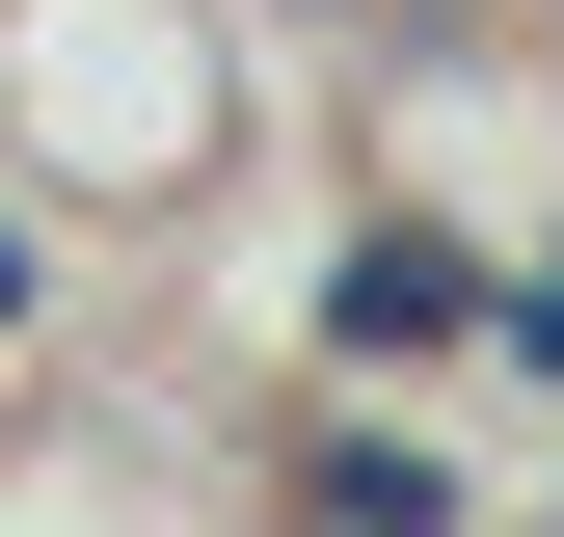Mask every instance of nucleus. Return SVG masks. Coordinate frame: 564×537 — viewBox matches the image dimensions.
I'll return each instance as SVG.
<instances>
[{"label":"nucleus","instance_id":"nucleus-2","mask_svg":"<svg viewBox=\"0 0 564 537\" xmlns=\"http://www.w3.org/2000/svg\"><path fill=\"white\" fill-rule=\"evenodd\" d=\"M511 350H538V376H564V268H538V296H511Z\"/></svg>","mask_w":564,"mask_h":537},{"label":"nucleus","instance_id":"nucleus-3","mask_svg":"<svg viewBox=\"0 0 564 537\" xmlns=\"http://www.w3.org/2000/svg\"><path fill=\"white\" fill-rule=\"evenodd\" d=\"M0 322H28V242H0Z\"/></svg>","mask_w":564,"mask_h":537},{"label":"nucleus","instance_id":"nucleus-1","mask_svg":"<svg viewBox=\"0 0 564 537\" xmlns=\"http://www.w3.org/2000/svg\"><path fill=\"white\" fill-rule=\"evenodd\" d=\"M323 322H349V376H431V350H484V322H511V296H484V268H457L431 216H377V242L323 268Z\"/></svg>","mask_w":564,"mask_h":537}]
</instances>
